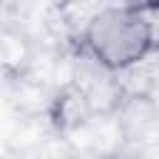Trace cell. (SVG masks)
Instances as JSON below:
<instances>
[{"label":"cell","instance_id":"obj_1","mask_svg":"<svg viewBox=\"0 0 159 159\" xmlns=\"http://www.w3.org/2000/svg\"><path fill=\"white\" fill-rule=\"evenodd\" d=\"M157 40V27L149 15L114 2L99 7L82 30L84 52L109 72H124L147 60Z\"/></svg>","mask_w":159,"mask_h":159},{"label":"cell","instance_id":"obj_2","mask_svg":"<svg viewBox=\"0 0 159 159\" xmlns=\"http://www.w3.org/2000/svg\"><path fill=\"white\" fill-rule=\"evenodd\" d=\"M114 5H122V7H129L134 12H142V15H154L159 12V0H112Z\"/></svg>","mask_w":159,"mask_h":159}]
</instances>
